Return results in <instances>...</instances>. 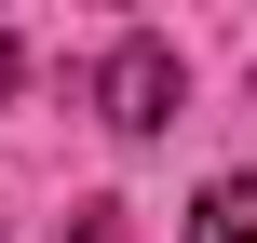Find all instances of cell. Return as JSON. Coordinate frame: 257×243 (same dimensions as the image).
I'll list each match as a JSON object with an SVG mask.
<instances>
[{
    "label": "cell",
    "instance_id": "6da1fadb",
    "mask_svg": "<svg viewBox=\"0 0 257 243\" xmlns=\"http://www.w3.org/2000/svg\"><path fill=\"white\" fill-rule=\"evenodd\" d=\"M176 95H190V81H176V41H149V27H136V41H108V68H95L108 135H163V122H176Z\"/></svg>",
    "mask_w": 257,
    "mask_h": 243
},
{
    "label": "cell",
    "instance_id": "7a4b0ae2",
    "mask_svg": "<svg viewBox=\"0 0 257 243\" xmlns=\"http://www.w3.org/2000/svg\"><path fill=\"white\" fill-rule=\"evenodd\" d=\"M190 243H257V176H217L190 203Z\"/></svg>",
    "mask_w": 257,
    "mask_h": 243
},
{
    "label": "cell",
    "instance_id": "3957f363",
    "mask_svg": "<svg viewBox=\"0 0 257 243\" xmlns=\"http://www.w3.org/2000/svg\"><path fill=\"white\" fill-rule=\"evenodd\" d=\"M68 243H136V230H122V203H81V230H68Z\"/></svg>",
    "mask_w": 257,
    "mask_h": 243
},
{
    "label": "cell",
    "instance_id": "277c9868",
    "mask_svg": "<svg viewBox=\"0 0 257 243\" xmlns=\"http://www.w3.org/2000/svg\"><path fill=\"white\" fill-rule=\"evenodd\" d=\"M14 81H27V54H14V41H0V95H14Z\"/></svg>",
    "mask_w": 257,
    "mask_h": 243
}]
</instances>
